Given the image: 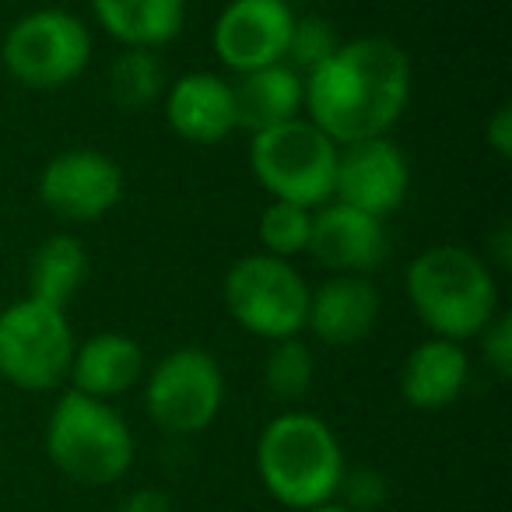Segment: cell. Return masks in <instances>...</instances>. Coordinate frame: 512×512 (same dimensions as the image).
I'll use <instances>...</instances> for the list:
<instances>
[{
  "label": "cell",
  "instance_id": "30bf717a",
  "mask_svg": "<svg viewBox=\"0 0 512 512\" xmlns=\"http://www.w3.org/2000/svg\"><path fill=\"white\" fill-rule=\"evenodd\" d=\"M123 186V165L99 148L60 151L39 172V200L67 225L102 221L123 200Z\"/></svg>",
  "mask_w": 512,
  "mask_h": 512
},
{
  "label": "cell",
  "instance_id": "4316f807",
  "mask_svg": "<svg viewBox=\"0 0 512 512\" xmlns=\"http://www.w3.org/2000/svg\"><path fill=\"white\" fill-rule=\"evenodd\" d=\"M484 144H488L498 162H509L512 158V106L509 102H502V106L488 116V123H484Z\"/></svg>",
  "mask_w": 512,
  "mask_h": 512
},
{
  "label": "cell",
  "instance_id": "cb8c5ba5",
  "mask_svg": "<svg viewBox=\"0 0 512 512\" xmlns=\"http://www.w3.org/2000/svg\"><path fill=\"white\" fill-rule=\"evenodd\" d=\"M341 46L337 39V29L320 15H295L292 25V39H288V53H285V64H292L299 74H309L330 60Z\"/></svg>",
  "mask_w": 512,
  "mask_h": 512
},
{
  "label": "cell",
  "instance_id": "8992f818",
  "mask_svg": "<svg viewBox=\"0 0 512 512\" xmlns=\"http://www.w3.org/2000/svg\"><path fill=\"white\" fill-rule=\"evenodd\" d=\"M309 285L292 260L249 253L235 260L221 285V299L235 323L260 341H288L306 334Z\"/></svg>",
  "mask_w": 512,
  "mask_h": 512
},
{
  "label": "cell",
  "instance_id": "7c38bea8",
  "mask_svg": "<svg viewBox=\"0 0 512 512\" xmlns=\"http://www.w3.org/2000/svg\"><path fill=\"white\" fill-rule=\"evenodd\" d=\"M407 190H411V165L393 137H369L337 151V204H348L372 218H386L404 204Z\"/></svg>",
  "mask_w": 512,
  "mask_h": 512
},
{
  "label": "cell",
  "instance_id": "5b68a950",
  "mask_svg": "<svg viewBox=\"0 0 512 512\" xmlns=\"http://www.w3.org/2000/svg\"><path fill=\"white\" fill-rule=\"evenodd\" d=\"M337 144L306 116L249 134V169L271 200L302 204L309 211L334 200Z\"/></svg>",
  "mask_w": 512,
  "mask_h": 512
},
{
  "label": "cell",
  "instance_id": "603a6c76",
  "mask_svg": "<svg viewBox=\"0 0 512 512\" xmlns=\"http://www.w3.org/2000/svg\"><path fill=\"white\" fill-rule=\"evenodd\" d=\"M260 253L278 256V260H295L299 253L309 249V235H313V211L302 204H288V200H271L260 214Z\"/></svg>",
  "mask_w": 512,
  "mask_h": 512
},
{
  "label": "cell",
  "instance_id": "ffe728a7",
  "mask_svg": "<svg viewBox=\"0 0 512 512\" xmlns=\"http://www.w3.org/2000/svg\"><path fill=\"white\" fill-rule=\"evenodd\" d=\"M88 249L78 235L53 232L36 246L29 260V295L46 306L67 309L88 278Z\"/></svg>",
  "mask_w": 512,
  "mask_h": 512
},
{
  "label": "cell",
  "instance_id": "83f0119b",
  "mask_svg": "<svg viewBox=\"0 0 512 512\" xmlns=\"http://www.w3.org/2000/svg\"><path fill=\"white\" fill-rule=\"evenodd\" d=\"M120 512H176V502L162 488H137L120 502Z\"/></svg>",
  "mask_w": 512,
  "mask_h": 512
},
{
  "label": "cell",
  "instance_id": "e0dca14e",
  "mask_svg": "<svg viewBox=\"0 0 512 512\" xmlns=\"http://www.w3.org/2000/svg\"><path fill=\"white\" fill-rule=\"evenodd\" d=\"M144 369H148L144 348L134 337L120 334V330H102L74 348L67 379H71V390L113 404L116 397H123L141 383Z\"/></svg>",
  "mask_w": 512,
  "mask_h": 512
},
{
  "label": "cell",
  "instance_id": "8fae6325",
  "mask_svg": "<svg viewBox=\"0 0 512 512\" xmlns=\"http://www.w3.org/2000/svg\"><path fill=\"white\" fill-rule=\"evenodd\" d=\"M295 11L288 0H228L214 18L211 43L221 67L235 78L281 64L292 39Z\"/></svg>",
  "mask_w": 512,
  "mask_h": 512
},
{
  "label": "cell",
  "instance_id": "44dd1931",
  "mask_svg": "<svg viewBox=\"0 0 512 512\" xmlns=\"http://www.w3.org/2000/svg\"><path fill=\"white\" fill-rule=\"evenodd\" d=\"M169 78L165 64L155 50H123L113 57L106 71V95L120 113H141V109L162 102Z\"/></svg>",
  "mask_w": 512,
  "mask_h": 512
},
{
  "label": "cell",
  "instance_id": "4fadbf2b",
  "mask_svg": "<svg viewBox=\"0 0 512 512\" xmlns=\"http://www.w3.org/2000/svg\"><path fill=\"white\" fill-rule=\"evenodd\" d=\"M306 253L330 274L369 278L390 256V235H386L383 218L330 200L313 211V235H309Z\"/></svg>",
  "mask_w": 512,
  "mask_h": 512
},
{
  "label": "cell",
  "instance_id": "7a4b0ae2",
  "mask_svg": "<svg viewBox=\"0 0 512 512\" xmlns=\"http://www.w3.org/2000/svg\"><path fill=\"white\" fill-rule=\"evenodd\" d=\"M407 302L432 337L467 344L495 320L498 278L484 256L467 246L439 242L407 264Z\"/></svg>",
  "mask_w": 512,
  "mask_h": 512
},
{
  "label": "cell",
  "instance_id": "277c9868",
  "mask_svg": "<svg viewBox=\"0 0 512 512\" xmlns=\"http://www.w3.org/2000/svg\"><path fill=\"white\" fill-rule=\"evenodd\" d=\"M46 456L67 481L81 488H109L130 474L137 442L113 404L67 390L46 421Z\"/></svg>",
  "mask_w": 512,
  "mask_h": 512
},
{
  "label": "cell",
  "instance_id": "f1b7e54d",
  "mask_svg": "<svg viewBox=\"0 0 512 512\" xmlns=\"http://www.w3.org/2000/svg\"><path fill=\"white\" fill-rule=\"evenodd\" d=\"M484 264H488L495 274H505L512 267V228L505 225V221L488 235V253H484Z\"/></svg>",
  "mask_w": 512,
  "mask_h": 512
},
{
  "label": "cell",
  "instance_id": "d4e9b609",
  "mask_svg": "<svg viewBox=\"0 0 512 512\" xmlns=\"http://www.w3.org/2000/svg\"><path fill=\"white\" fill-rule=\"evenodd\" d=\"M386 495H390V484L379 470L372 467H358V470H344V481L337 488L344 509L351 512H376L383 509Z\"/></svg>",
  "mask_w": 512,
  "mask_h": 512
},
{
  "label": "cell",
  "instance_id": "9c48e42d",
  "mask_svg": "<svg viewBox=\"0 0 512 512\" xmlns=\"http://www.w3.org/2000/svg\"><path fill=\"white\" fill-rule=\"evenodd\" d=\"M225 404V372L204 348H176L144 376V411L169 435H200Z\"/></svg>",
  "mask_w": 512,
  "mask_h": 512
},
{
  "label": "cell",
  "instance_id": "9a60e30c",
  "mask_svg": "<svg viewBox=\"0 0 512 512\" xmlns=\"http://www.w3.org/2000/svg\"><path fill=\"white\" fill-rule=\"evenodd\" d=\"M379 288L362 274H330L309 292L306 330L330 348H351L365 341L379 323Z\"/></svg>",
  "mask_w": 512,
  "mask_h": 512
},
{
  "label": "cell",
  "instance_id": "7402d4cb",
  "mask_svg": "<svg viewBox=\"0 0 512 512\" xmlns=\"http://www.w3.org/2000/svg\"><path fill=\"white\" fill-rule=\"evenodd\" d=\"M316 379V355L302 337L274 341L264 358V386L274 400L295 404L313 390Z\"/></svg>",
  "mask_w": 512,
  "mask_h": 512
},
{
  "label": "cell",
  "instance_id": "52a82bcc",
  "mask_svg": "<svg viewBox=\"0 0 512 512\" xmlns=\"http://www.w3.org/2000/svg\"><path fill=\"white\" fill-rule=\"evenodd\" d=\"M78 337L64 309L25 299L0 306V379L25 393H50L71 376Z\"/></svg>",
  "mask_w": 512,
  "mask_h": 512
},
{
  "label": "cell",
  "instance_id": "f546056e",
  "mask_svg": "<svg viewBox=\"0 0 512 512\" xmlns=\"http://www.w3.org/2000/svg\"><path fill=\"white\" fill-rule=\"evenodd\" d=\"M306 512H351V509H344L341 502H327V505H316V509H306Z\"/></svg>",
  "mask_w": 512,
  "mask_h": 512
},
{
  "label": "cell",
  "instance_id": "ac0fdd59",
  "mask_svg": "<svg viewBox=\"0 0 512 512\" xmlns=\"http://www.w3.org/2000/svg\"><path fill=\"white\" fill-rule=\"evenodd\" d=\"M235 92V120L249 134H260L278 123L299 120L306 113V74L292 64H271L260 71L239 74L232 81Z\"/></svg>",
  "mask_w": 512,
  "mask_h": 512
},
{
  "label": "cell",
  "instance_id": "5bb4252c",
  "mask_svg": "<svg viewBox=\"0 0 512 512\" xmlns=\"http://www.w3.org/2000/svg\"><path fill=\"white\" fill-rule=\"evenodd\" d=\"M165 123L186 144H221L232 130H239L235 120V92L225 74L214 71H186L165 88L162 95Z\"/></svg>",
  "mask_w": 512,
  "mask_h": 512
},
{
  "label": "cell",
  "instance_id": "d6986e66",
  "mask_svg": "<svg viewBox=\"0 0 512 512\" xmlns=\"http://www.w3.org/2000/svg\"><path fill=\"white\" fill-rule=\"evenodd\" d=\"M92 18L123 50H162L183 32L186 0H88Z\"/></svg>",
  "mask_w": 512,
  "mask_h": 512
},
{
  "label": "cell",
  "instance_id": "484cf974",
  "mask_svg": "<svg viewBox=\"0 0 512 512\" xmlns=\"http://www.w3.org/2000/svg\"><path fill=\"white\" fill-rule=\"evenodd\" d=\"M477 341H481L484 365H488L498 379H509L512 376V316L498 309L495 320L477 334Z\"/></svg>",
  "mask_w": 512,
  "mask_h": 512
},
{
  "label": "cell",
  "instance_id": "6da1fadb",
  "mask_svg": "<svg viewBox=\"0 0 512 512\" xmlns=\"http://www.w3.org/2000/svg\"><path fill=\"white\" fill-rule=\"evenodd\" d=\"M414 71L404 46L386 36H358L306 74V120L337 148L390 137L411 102Z\"/></svg>",
  "mask_w": 512,
  "mask_h": 512
},
{
  "label": "cell",
  "instance_id": "2e32d148",
  "mask_svg": "<svg viewBox=\"0 0 512 512\" xmlns=\"http://www.w3.org/2000/svg\"><path fill=\"white\" fill-rule=\"evenodd\" d=\"M470 383V355L446 337H425L400 365V397L414 411H446Z\"/></svg>",
  "mask_w": 512,
  "mask_h": 512
},
{
  "label": "cell",
  "instance_id": "ba28073f",
  "mask_svg": "<svg viewBox=\"0 0 512 512\" xmlns=\"http://www.w3.org/2000/svg\"><path fill=\"white\" fill-rule=\"evenodd\" d=\"M4 71L25 88L57 92L78 81L92 64V29L64 8L22 15L0 43Z\"/></svg>",
  "mask_w": 512,
  "mask_h": 512
},
{
  "label": "cell",
  "instance_id": "3957f363",
  "mask_svg": "<svg viewBox=\"0 0 512 512\" xmlns=\"http://www.w3.org/2000/svg\"><path fill=\"white\" fill-rule=\"evenodd\" d=\"M344 446L323 418L285 411L271 418L256 439V474L267 495L295 512L337 502L344 481Z\"/></svg>",
  "mask_w": 512,
  "mask_h": 512
}]
</instances>
